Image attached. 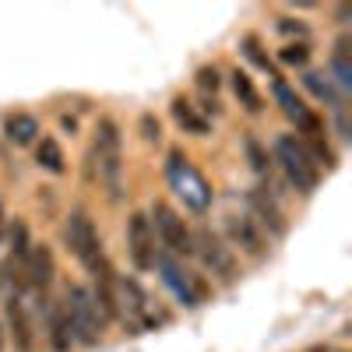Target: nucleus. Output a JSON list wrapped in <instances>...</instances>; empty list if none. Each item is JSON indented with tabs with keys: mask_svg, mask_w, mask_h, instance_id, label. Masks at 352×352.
Returning a JSON list of instances; mask_svg holds the SVG:
<instances>
[{
	"mask_svg": "<svg viewBox=\"0 0 352 352\" xmlns=\"http://www.w3.org/2000/svg\"><path fill=\"white\" fill-rule=\"evenodd\" d=\"M92 166L102 190L116 201L124 190V144H120V127L116 120L102 116L96 124V138H92Z\"/></svg>",
	"mask_w": 352,
	"mask_h": 352,
	"instance_id": "f257e3e1",
	"label": "nucleus"
},
{
	"mask_svg": "<svg viewBox=\"0 0 352 352\" xmlns=\"http://www.w3.org/2000/svg\"><path fill=\"white\" fill-rule=\"evenodd\" d=\"M243 152H247V159H250V169L257 173V176H268L272 173V159H268V148L254 138V134H247L243 138Z\"/></svg>",
	"mask_w": 352,
	"mask_h": 352,
	"instance_id": "b1692460",
	"label": "nucleus"
},
{
	"mask_svg": "<svg viewBox=\"0 0 352 352\" xmlns=\"http://www.w3.org/2000/svg\"><path fill=\"white\" fill-rule=\"evenodd\" d=\"M272 92H275V102L282 106V113H285V116H289V120L296 124L300 131H310V127H317V124H320L317 116L307 109V102L296 96V88H292L289 81L275 78V81H272Z\"/></svg>",
	"mask_w": 352,
	"mask_h": 352,
	"instance_id": "2eb2a0df",
	"label": "nucleus"
},
{
	"mask_svg": "<svg viewBox=\"0 0 352 352\" xmlns=\"http://www.w3.org/2000/svg\"><path fill=\"white\" fill-rule=\"evenodd\" d=\"M331 67H335V74H338V85H342V88H352V39H349V36H342V39L335 43Z\"/></svg>",
	"mask_w": 352,
	"mask_h": 352,
	"instance_id": "412c9836",
	"label": "nucleus"
},
{
	"mask_svg": "<svg viewBox=\"0 0 352 352\" xmlns=\"http://www.w3.org/2000/svg\"><path fill=\"white\" fill-rule=\"evenodd\" d=\"M148 219H155L152 229H155L159 247H166V254H173V257H190V254H194V236H190V229H187V222H184L180 215L169 208V204L155 201Z\"/></svg>",
	"mask_w": 352,
	"mask_h": 352,
	"instance_id": "0eeeda50",
	"label": "nucleus"
},
{
	"mask_svg": "<svg viewBox=\"0 0 352 352\" xmlns=\"http://www.w3.org/2000/svg\"><path fill=\"white\" fill-rule=\"evenodd\" d=\"M226 236L232 247H240V254L261 261L264 254H268V240H264L261 226L250 219V215H229L226 219Z\"/></svg>",
	"mask_w": 352,
	"mask_h": 352,
	"instance_id": "9b49d317",
	"label": "nucleus"
},
{
	"mask_svg": "<svg viewBox=\"0 0 352 352\" xmlns=\"http://www.w3.org/2000/svg\"><path fill=\"white\" fill-rule=\"evenodd\" d=\"M247 204H250V219H254L257 226H268L272 236H285L289 222H285V212L278 208V201H275V194H272V190H264V187L250 190Z\"/></svg>",
	"mask_w": 352,
	"mask_h": 352,
	"instance_id": "ddd939ff",
	"label": "nucleus"
},
{
	"mask_svg": "<svg viewBox=\"0 0 352 352\" xmlns=\"http://www.w3.org/2000/svg\"><path fill=\"white\" fill-rule=\"evenodd\" d=\"M303 85L310 88V92L320 99V102H328V106H335V109H342V96L335 92V85L324 78V74H317V71H307L303 74Z\"/></svg>",
	"mask_w": 352,
	"mask_h": 352,
	"instance_id": "4be33fe9",
	"label": "nucleus"
},
{
	"mask_svg": "<svg viewBox=\"0 0 352 352\" xmlns=\"http://www.w3.org/2000/svg\"><path fill=\"white\" fill-rule=\"evenodd\" d=\"M113 317H120L131 331H144V328L159 324V317H155V310H152L148 292L141 289L138 278H124V275H116V289H113Z\"/></svg>",
	"mask_w": 352,
	"mask_h": 352,
	"instance_id": "20e7f679",
	"label": "nucleus"
},
{
	"mask_svg": "<svg viewBox=\"0 0 352 352\" xmlns=\"http://www.w3.org/2000/svg\"><path fill=\"white\" fill-rule=\"evenodd\" d=\"M278 60L289 64V67H307V60H310V46H307V43H289V46L278 50Z\"/></svg>",
	"mask_w": 352,
	"mask_h": 352,
	"instance_id": "393cba45",
	"label": "nucleus"
},
{
	"mask_svg": "<svg viewBox=\"0 0 352 352\" xmlns=\"http://www.w3.org/2000/svg\"><path fill=\"white\" fill-rule=\"evenodd\" d=\"M278 28H282L285 36H292V32H296V36H307V25H303V21H292V18H278Z\"/></svg>",
	"mask_w": 352,
	"mask_h": 352,
	"instance_id": "c85d7f7f",
	"label": "nucleus"
},
{
	"mask_svg": "<svg viewBox=\"0 0 352 352\" xmlns=\"http://www.w3.org/2000/svg\"><path fill=\"white\" fill-rule=\"evenodd\" d=\"M46 331H50V345H53L56 352H67V349L74 345L64 303H50V310H46Z\"/></svg>",
	"mask_w": 352,
	"mask_h": 352,
	"instance_id": "a211bd4d",
	"label": "nucleus"
},
{
	"mask_svg": "<svg viewBox=\"0 0 352 352\" xmlns=\"http://www.w3.org/2000/svg\"><path fill=\"white\" fill-rule=\"evenodd\" d=\"M64 243H67V250L81 261L85 272H96L99 264L106 261L102 240H99L92 219H88L85 212H71V215H67V222H64Z\"/></svg>",
	"mask_w": 352,
	"mask_h": 352,
	"instance_id": "423d86ee",
	"label": "nucleus"
},
{
	"mask_svg": "<svg viewBox=\"0 0 352 352\" xmlns=\"http://www.w3.org/2000/svg\"><path fill=\"white\" fill-rule=\"evenodd\" d=\"M36 162H39L46 173H53V176H60V173L67 169L64 148L56 144V138H43V141H36Z\"/></svg>",
	"mask_w": 352,
	"mask_h": 352,
	"instance_id": "6ab92c4d",
	"label": "nucleus"
},
{
	"mask_svg": "<svg viewBox=\"0 0 352 352\" xmlns=\"http://www.w3.org/2000/svg\"><path fill=\"white\" fill-rule=\"evenodd\" d=\"M8 240H11V264H8V272H11V278H14V285H18V275H21V264H25V257H28V250H32V240H28V226L21 222V219H8Z\"/></svg>",
	"mask_w": 352,
	"mask_h": 352,
	"instance_id": "f3484780",
	"label": "nucleus"
},
{
	"mask_svg": "<svg viewBox=\"0 0 352 352\" xmlns=\"http://www.w3.org/2000/svg\"><path fill=\"white\" fill-rule=\"evenodd\" d=\"M0 349H4V328H0Z\"/></svg>",
	"mask_w": 352,
	"mask_h": 352,
	"instance_id": "7c9ffc66",
	"label": "nucleus"
},
{
	"mask_svg": "<svg viewBox=\"0 0 352 352\" xmlns=\"http://www.w3.org/2000/svg\"><path fill=\"white\" fill-rule=\"evenodd\" d=\"M166 180H169L173 194L180 197L190 212L204 215V212L212 208V184L190 166V159L180 148H173L169 159H166Z\"/></svg>",
	"mask_w": 352,
	"mask_h": 352,
	"instance_id": "7ed1b4c3",
	"label": "nucleus"
},
{
	"mask_svg": "<svg viewBox=\"0 0 352 352\" xmlns=\"http://www.w3.org/2000/svg\"><path fill=\"white\" fill-rule=\"evenodd\" d=\"M190 236H194V254L201 257V264L215 278H222V282H236L240 278L236 254H232V247H226L212 229H197V232H190Z\"/></svg>",
	"mask_w": 352,
	"mask_h": 352,
	"instance_id": "6e6552de",
	"label": "nucleus"
},
{
	"mask_svg": "<svg viewBox=\"0 0 352 352\" xmlns=\"http://www.w3.org/2000/svg\"><path fill=\"white\" fill-rule=\"evenodd\" d=\"M141 134H144V141H148V144H159L162 131H159V120H155L152 113H144V116H141Z\"/></svg>",
	"mask_w": 352,
	"mask_h": 352,
	"instance_id": "bb28decb",
	"label": "nucleus"
},
{
	"mask_svg": "<svg viewBox=\"0 0 352 352\" xmlns=\"http://www.w3.org/2000/svg\"><path fill=\"white\" fill-rule=\"evenodd\" d=\"M173 120L180 124L187 134H208V120H204V116H197V109L187 102V99H173Z\"/></svg>",
	"mask_w": 352,
	"mask_h": 352,
	"instance_id": "aec40b11",
	"label": "nucleus"
},
{
	"mask_svg": "<svg viewBox=\"0 0 352 352\" xmlns=\"http://www.w3.org/2000/svg\"><path fill=\"white\" fill-rule=\"evenodd\" d=\"M232 92H236L240 106H247L250 113L261 109V96H257V88H254V81H250L247 71H232Z\"/></svg>",
	"mask_w": 352,
	"mask_h": 352,
	"instance_id": "5701e85b",
	"label": "nucleus"
},
{
	"mask_svg": "<svg viewBox=\"0 0 352 352\" xmlns=\"http://www.w3.org/2000/svg\"><path fill=\"white\" fill-rule=\"evenodd\" d=\"M155 229H152V219L144 212H134L127 219V254L134 261L138 272H152L155 268V257H159V247H155Z\"/></svg>",
	"mask_w": 352,
	"mask_h": 352,
	"instance_id": "1a4fd4ad",
	"label": "nucleus"
},
{
	"mask_svg": "<svg viewBox=\"0 0 352 352\" xmlns=\"http://www.w3.org/2000/svg\"><path fill=\"white\" fill-rule=\"evenodd\" d=\"M275 162L282 166L285 180L296 187L300 194H314V190H317L320 169H317V162L307 155V148H303V144L292 138V134H282V138L275 141Z\"/></svg>",
	"mask_w": 352,
	"mask_h": 352,
	"instance_id": "39448f33",
	"label": "nucleus"
},
{
	"mask_svg": "<svg viewBox=\"0 0 352 352\" xmlns=\"http://www.w3.org/2000/svg\"><path fill=\"white\" fill-rule=\"evenodd\" d=\"M197 85L204 88V92L215 96V92H219V71H215V67H201V71H197Z\"/></svg>",
	"mask_w": 352,
	"mask_h": 352,
	"instance_id": "cd10ccee",
	"label": "nucleus"
},
{
	"mask_svg": "<svg viewBox=\"0 0 352 352\" xmlns=\"http://www.w3.org/2000/svg\"><path fill=\"white\" fill-rule=\"evenodd\" d=\"M4 320H8V335L14 342L18 352H32L36 349V331H32V317H28V307L21 296H11L4 307Z\"/></svg>",
	"mask_w": 352,
	"mask_h": 352,
	"instance_id": "4468645a",
	"label": "nucleus"
},
{
	"mask_svg": "<svg viewBox=\"0 0 352 352\" xmlns=\"http://www.w3.org/2000/svg\"><path fill=\"white\" fill-rule=\"evenodd\" d=\"M8 236V212H4V201H0V243Z\"/></svg>",
	"mask_w": 352,
	"mask_h": 352,
	"instance_id": "c756f323",
	"label": "nucleus"
},
{
	"mask_svg": "<svg viewBox=\"0 0 352 352\" xmlns=\"http://www.w3.org/2000/svg\"><path fill=\"white\" fill-rule=\"evenodd\" d=\"M64 310H67V324H71V338L78 345H99L102 328H106V314L99 310L96 296L85 285H67L64 292Z\"/></svg>",
	"mask_w": 352,
	"mask_h": 352,
	"instance_id": "f03ea898",
	"label": "nucleus"
},
{
	"mask_svg": "<svg viewBox=\"0 0 352 352\" xmlns=\"http://www.w3.org/2000/svg\"><path fill=\"white\" fill-rule=\"evenodd\" d=\"M155 268L162 272V282L173 289V296L180 300L184 307H201L204 289L197 285V278H194L190 272H184L180 264H176L173 257H166V254H159V257H155Z\"/></svg>",
	"mask_w": 352,
	"mask_h": 352,
	"instance_id": "9d476101",
	"label": "nucleus"
},
{
	"mask_svg": "<svg viewBox=\"0 0 352 352\" xmlns=\"http://www.w3.org/2000/svg\"><path fill=\"white\" fill-rule=\"evenodd\" d=\"M53 272H56V264H53V254L50 247H36L28 250L25 264H21V275H18V289H36L43 292L50 282H53Z\"/></svg>",
	"mask_w": 352,
	"mask_h": 352,
	"instance_id": "f8f14e48",
	"label": "nucleus"
},
{
	"mask_svg": "<svg viewBox=\"0 0 352 352\" xmlns=\"http://www.w3.org/2000/svg\"><path fill=\"white\" fill-rule=\"evenodd\" d=\"M4 134L11 144H18V148H28V144H36L39 141V120L32 113H11L8 120H4Z\"/></svg>",
	"mask_w": 352,
	"mask_h": 352,
	"instance_id": "dca6fc26",
	"label": "nucleus"
},
{
	"mask_svg": "<svg viewBox=\"0 0 352 352\" xmlns=\"http://www.w3.org/2000/svg\"><path fill=\"white\" fill-rule=\"evenodd\" d=\"M243 56H247L250 64H257L261 71H268V67H272V64H268V53L261 50V43H257L254 36H247V39H243Z\"/></svg>",
	"mask_w": 352,
	"mask_h": 352,
	"instance_id": "a878e982",
	"label": "nucleus"
}]
</instances>
